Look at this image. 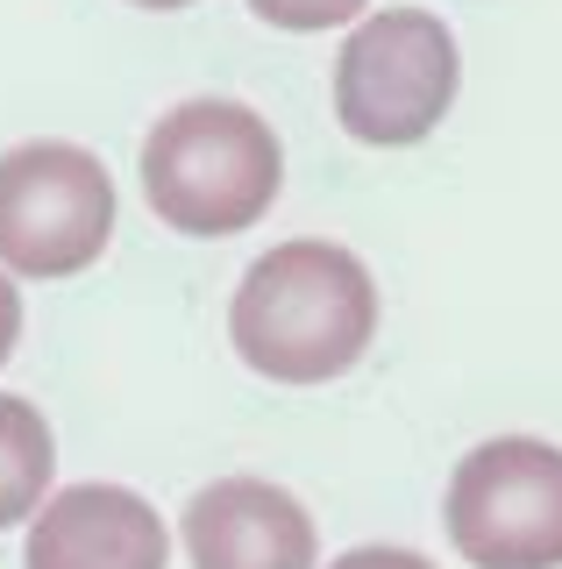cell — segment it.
I'll return each instance as SVG.
<instances>
[{"label":"cell","instance_id":"1","mask_svg":"<svg viewBox=\"0 0 562 569\" xmlns=\"http://www.w3.org/2000/svg\"><path fill=\"white\" fill-rule=\"evenodd\" d=\"M228 342L271 385H328L378 342V284L342 242H278L228 299Z\"/></svg>","mask_w":562,"mask_h":569},{"label":"cell","instance_id":"2","mask_svg":"<svg viewBox=\"0 0 562 569\" xmlns=\"http://www.w3.org/2000/svg\"><path fill=\"white\" fill-rule=\"evenodd\" d=\"M150 213L171 236H242L285 192V150L242 100H179L136 157Z\"/></svg>","mask_w":562,"mask_h":569},{"label":"cell","instance_id":"3","mask_svg":"<svg viewBox=\"0 0 562 569\" xmlns=\"http://www.w3.org/2000/svg\"><path fill=\"white\" fill-rule=\"evenodd\" d=\"M463 86V50L442 14L428 8H378L349 22L335 58V121L371 150H407L442 129Z\"/></svg>","mask_w":562,"mask_h":569},{"label":"cell","instance_id":"4","mask_svg":"<svg viewBox=\"0 0 562 569\" xmlns=\"http://www.w3.org/2000/svg\"><path fill=\"white\" fill-rule=\"evenodd\" d=\"M442 527L470 569H562V449L541 435L478 441L449 477Z\"/></svg>","mask_w":562,"mask_h":569},{"label":"cell","instance_id":"5","mask_svg":"<svg viewBox=\"0 0 562 569\" xmlns=\"http://www.w3.org/2000/svg\"><path fill=\"white\" fill-rule=\"evenodd\" d=\"M114 242V178L79 142H14L0 157V263L72 278Z\"/></svg>","mask_w":562,"mask_h":569},{"label":"cell","instance_id":"6","mask_svg":"<svg viewBox=\"0 0 562 569\" xmlns=\"http://www.w3.org/2000/svg\"><path fill=\"white\" fill-rule=\"evenodd\" d=\"M192 569H321V533L285 485L214 477L179 512Z\"/></svg>","mask_w":562,"mask_h":569},{"label":"cell","instance_id":"7","mask_svg":"<svg viewBox=\"0 0 562 569\" xmlns=\"http://www.w3.org/2000/svg\"><path fill=\"white\" fill-rule=\"evenodd\" d=\"M171 533L129 485H64L29 520L22 569H164Z\"/></svg>","mask_w":562,"mask_h":569},{"label":"cell","instance_id":"8","mask_svg":"<svg viewBox=\"0 0 562 569\" xmlns=\"http://www.w3.org/2000/svg\"><path fill=\"white\" fill-rule=\"evenodd\" d=\"M50 477H58V441H50V420L29 399L0 391V533L37 520V506L50 498Z\"/></svg>","mask_w":562,"mask_h":569},{"label":"cell","instance_id":"9","mask_svg":"<svg viewBox=\"0 0 562 569\" xmlns=\"http://www.w3.org/2000/svg\"><path fill=\"white\" fill-rule=\"evenodd\" d=\"M371 0H250V14H263L271 29H292V36H313V29H349L363 22Z\"/></svg>","mask_w":562,"mask_h":569},{"label":"cell","instance_id":"10","mask_svg":"<svg viewBox=\"0 0 562 569\" xmlns=\"http://www.w3.org/2000/svg\"><path fill=\"white\" fill-rule=\"evenodd\" d=\"M328 569H434V562L413 556V548H349V556H335Z\"/></svg>","mask_w":562,"mask_h":569},{"label":"cell","instance_id":"11","mask_svg":"<svg viewBox=\"0 0 562 569\" xmlns=\"http://www.w3.org/2000/svg\"><path fill=\"white\" fill-rule=\"evenodd\" d=\"M14 342H22V292H14V271L0 263V363L14 356Z\"/></svg>","mask_w":562,"mask_h":569},{"label":"cell","instance_id":"12","mask_svg":"<svg viewBox=\"0 0 562 569\" xmlns=\"http://www.w3.org/2000/svg\"><path fill=\"white\" fill-rule=\"evenodd\" d=\"M129 8H150V14H171V8H192V0H129Z\"/></svg>","mask_w":562,"mask_h":569}]
</instances>
